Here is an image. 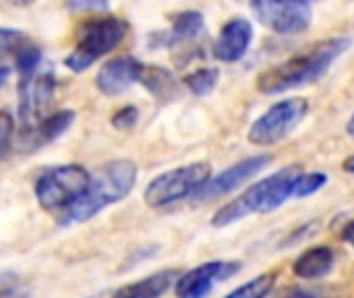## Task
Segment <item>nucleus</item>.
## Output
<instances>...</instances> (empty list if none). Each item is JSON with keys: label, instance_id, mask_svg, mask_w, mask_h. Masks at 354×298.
<instances>
[{"label": "nucleus", "instance_id": "nucleus-1", "mask_svg": "<svg viewBox=\"0 0 354 298\" xmlns=\"http://www.w3.org/2000/svg\"><path fill=\"white\" fill-rule=\"evenodd\" d=\"M351 48L348 37H332L311 46L307 52L292 56L290 60L276 64L259 75L257 89L261 93H280L292 87L309 85L322 79L332 62Z\"/></svg>", "mask_w": 354, "mask_h": 298}, {"label": "nucleus", "instance_id": "nucleus-2", "mask_svg": "<svg viewBox=\"0 0 354 298\" xmlns=\"http://www.w3.org/2000/svg\"><path fill=\"white\" fill-rule=\"evenodd\" d=\"M301 176H303V168L290 166V168H284V170L255 183L239 199H234V201L226 203L222 209H218L212 224L216 228H224V226H230V224L247 218L249 214H270V212L278 209L288 197L295 195V187Z\"/></svg>", "mask_w": 354, "mask_h": 298}, {"label": "nucleus", "instance_id": "nucleus-3", "mask_svg": "<svg viewBox=\"0 0 354 298\" xmlns=\"http://www.w3.org/2000/svg\"><path fill=\"white\" fill-rule=\"evenodd\" d=\"M137 180V166L131 160H114L104 164L91 178L87 191L77 199L73 207L66 209L64 224L87 222L104 207L122 201Z\"/></svg>", "mask_w": 354, "mask_h": 298}, {"label": "nucleus", "instance_id": "nucleus-4", "mask_svg": "<svg viewBox=\"0 0 354 298\" xmlns=\"http://www.w3.org/2000/svg\"><path fill=\"white\" fill-rule=\"evenodd\" d=\"M124 33L127 25L118 17H95L85 21L79 29V44L75 52L64 58V66L73 73L85 71L95 58L114 50L124 39Z\"/></svg>", "mask_w": 354, "mask_h": 298}, {"label": "nucleus", "instance_id": "nucleus-5", "mask_svg": "<svg viewBox=\"0 0 354 298\" xmlns=\"http://www.w3.org/2000/svg\"><path fill=\"white\" fill-rule=\"evenodd\" d=\"M89 178L91 174L75 164L50 168L35 180V197L48 212L68 209L87 191Z\"/></svg>", "mask_w": 354, "mask_h": 298}, {"label": "nucleus", "instance_id": "nucleus-6", "mask_svg": "<svg viewBox=\"0 0 354 298\" xmlns=\"http://www.w3.org/2000/svg\"><path fill=\"white\" fill-rule=\"evenodd\" d=\"M212 176V168L203 162L183 166L160 174L145 189V203L151 207H166L185 197H195Z\"/></svg>", "mask_w": 354, "mask_h": 298}, {"label": "nucleus", "instance_id": "nucleus-7", "mask_svg": "<svg viewBox=\"0 0 354 298\" xmlns=\"http://www.w3.org/2000/svg\"><path fill=\"white\" fill-rule=\"evenodd\" d=\"M309 112V102L303 97H288L274 104L261 114L249 129V141L253 145H274L292 133Z\"/></svg>", "mask_w": 354, "mask_h": 298}, {"label": "nucleus", "instance_id": "nucleus-8", "mask_svg": "<svg viewBox=\"0 0 354 298\" xmlns=\"http://www.w3.org/2000/svg\"><path fill=\"white\" fill-rule=\"evenodd\" d=\"M251 10L272 31L280 35H295L309 27L313 10L305 0H261L253 2Z\"/></svg>", "mask_w": 354, "mask_h": 298}, {"label": "nucleus", "instance_id": "nucleus-9", "mask_svg": "<svg viewBox=\"0 0 354 298\" xmlns=\"http://www.w3.org/2000/svg\"><path fill=\"white\" fill-rule=\"evenodd\" d=\"M54 87H56V79L52 73L37 75V77L27 79V81H21V85H19V97H21L19 118H21L25 131L39 122L41 112L52 102Z\"/></svg>", "mask_w": 354, "mask_h": 298}, {"label": "nucleus", "instance_id": "nucleus-10", "mask_svg": "<svg viewBox=\"0 0 354 298\" xmlns=\"http://www.w3.org/2000/svg\"><path fill=\"white\" fill-rule=\"evenodd\" d=\"M239 270H241L239 263H226V261L203 263L176 280V288H174L176 298H205L218 280H226L234 276Z\"/></svg>", "mask_w": 354, "mask_h": 298}, {"label": "nucleus", "instance_id": "nucleus-11", "mask_svg": "<svg viewBox=\"0 0 354 298\" xmlns=\"http://www.w3.org/2000/svg\"><path fill=\"white\" fill-rule=\"evenodd\" d=\"M270 162H272V156H253V158H247V160L230 166L228 170H224L216 178H209V183L195 195V199L197 201H212L216 197L228 195L230 191L239 189L243 183H247L249 178H253L257 172H261Z\"/></svg>", "mask_w": 354, "mask_h": 298}, {"label": "nucleus", "instance_id": "nucleus-12", "mask_svg": "<svg viewBox=\"0 0 354 298\" xmlns=\"http://www.w3.org/2000/svg\"><path fill=\"white\" fill-rule=\"evenodd\" d=\"M145 66L133 58V56H118L108 60L97 77H95V85L102 93L106 95H120L124 93L129 87H133L137 81H141Z\"/></svg>", "mask_w": 354, "mask_h": 298}, {"label": "nucleus", "instance_id": "nucleus-13", "mask_svg": "<svg viewBox=\"0 0 354 298\" xmlns=\"http://www.w3.org/2000/svg\"><path fill=\"white\" fill-rule=\"evenodd\" d=\"M251 39H253L251 23L247 19H241V17L230 19L222 27V31H220V35L216 39L214 54L222 62H236V60H241L245 56Z\"/></svg>", "mask_w": 354, "mask_h": 298}, {"label": "nucleus", "instance_id": "nucleus-14", "mask_svg": "<svg viewBox=\"0 0 354 298\" xmlns=\"http://www.w3.org/2000/svg\"><path fill=\"white\" fill-rule=\"evenodd\" d=\"M75 120V112L73 110H62V112H56L44 120H39L35 127L27 129L23 133V145L27 149H37L46 143H52L54 139H58L62 133L68 131V127L73 124Z\"/></svg>", "mask_w": 354, "mask_h": 298}, {"label": "nucleus", "instance_id": "nucleus-15", "mask_svg": "<svg viewBox=\"0 0 354 298\" xmlns=\"http://www.w3.org/2000/svg\"><path fill=\"white\" fill-rule=\"evenodd\" d=\"M178 272L176 270H164L158 272L153 276H147L135 284H129L124 288H120L114 298H160L162 295L168 292V288L172 286V282L176 280Z\"/></svg>", "mask_w": 354, "mask_h": 298}, {"label": "nucleus", "instance_id": "nucleus-16", "mask_svg": "<svg viewBox=\"0 0 354 298\" xmlns=\"http://www.w3.org/2000/svg\"><path fill=\"white\" fill-rule=\"evenodd\" d=\"M334 266V253L330 247H313L305 251L292 266L295 274L303 280L324 278Z\"/></svg>", "mask_w": 354, "mask_h": 298}, {"label": "nucleus", "instance_id": "nucleus-17", "mask_svg": "<svg viewBox=\"0 0 354 298\" xmlns=\"http://www.w3.org/2000/svg\"><path fill=\"white\" fill-rule=\"evenodd\" d=\"M203 31H205V21H203L201 12H197V10H187V12H180V15L174 19L172 33H170L168 41H170V44L189 41V39L199 37Z\"/></svg>", "mask_w": 354, "mask_h": 298}, {"label": "nucleus", "instance_id": "nucleus-18", "mask_svg": "<svg viewBox=\"0 0 354 298\" xmlns=\"http://www.w3.org/2000/svg\"><path fill=\"white\" fill-rule=\"evenodd\" d=\"M274 282H276V274H261L255 280H249L247 284L230 292L226 298H266L272 292Z\"/></svg>", "mask_w": 354, "mask_h": 298}, {"label": "nucleus", "instance_id": "nucleus-19", "mask_svg": "<svg viewBox=\"0 0 354 298\" xmlns=\"http://www.w3.org/2000/svg\"><path fill=\"white\" fill-rule=\"evenodd\" d=\"M218 79H220V71H218V68L205 66V68H197L195 73H191V75L185 79V83H187V87H189L195 95H207V93L214 91Z\"/></svg>", "mask_w": 354, "mask_h": 298}, {"label": "nucleus", "instance_id": "nucleus-20", "mask_svg": "<svg viewBox=\"0 0 354 298\" xmlns=\"http://www.w3.org/2000/svg\"><path fill=\"white\" fill-rule=\"evenodd\" d=\"M41 62V50L39 48H21L17 52V73L21 77V81H27L33 77L35 68Z\"/></svg>", "mask_w": 354, "mask_h": 298}, {"label": "nucleus", "instance_id": "nucleus-21", "mask_svg": "<svg viewBox=\"0 0 354 298\" xmlns=\"http://www.w3.org/2000/svg\"><path fill=\"white\" fill-rule=\"evenodd\" d=\"M141 81L145 83V87H149L158 95H164V91L172 89V83H174L172 77L166 71H162V68H147V71H143Z\"/></svg>", "mask_w": 354, "mask_h": 298}, {"label": "nucleus", "instance_id": "nucleus-22", "mask_svg": "<svg viewBox=\"0 0 354 298\" xmlns=\"http://www.w3.org/2000/svg\"><path fill=\"white\" fill-rule=\"evenodd\" d=\"M328 176L322 174V172H311V174H305L297 180V187H295V197H307L315 191H319L324 185H326Z\"/></svg>", "mask_w": 354, "mask_h": 298}, {"label": "nucleus", "instance_id": "nucleus-23", "mask_svg": "<svg viewBox=\"0 0 354 298\" xmlns=\"http://www.w3.org/2000/svg\"><path fill=\"white\" fill-rule=\"evenodd\" d=\"M21 41H23V33L21 31H17V29H6V27H2L0 29V58L2 56H6V54H10V52H19L21 48Z\"/></svg>", "mask_w": 354, "mask_h": 298}, {"label": "nucleus", "instance_id": "nucleus-24", "mask_svg": "<svg viewBox=\"0 0 354 298\" xmlns=\"http://www.w3.org/2000/svg\"><path fill=\"white\" fill-rule=\"evenodd\" d=\"M137 118H139L137 108H135V106H124V108H120V110L112 116V124H114L116 129H120V131H129V129L135 127Z\"/></svg>", "mask_w": 354, "mask_h": 298}, {"label": "nucleus", "instance_id": "nucleus-25", "mask_svg": "<svg viewBox=\"0 0 354 298\" xmlns=\"http://www.w3.org/2000/svg\"><path fill=\"white\" fill-rule=\"evenodd\" d=\"M12 131H15V120H12V116H10L8 112H2V110H0V147L6 145V141L10 139Z\"/></svg>", "mask_w": 354, "mask_h": 298}, {"label": "nucleus", "instance_id": "nucleus-26", "mask_svg": "<svg viewBox=\"0 0 354 298\" xmlns=\"http://www.w3.org/2000/svg\"><path fill=\"white\" fill-rule=\"evenodd\" d=\"M68 8L73 10H106L108 4L106 2H85V0H79V2H68Z\"/></svg>", "mask_w": 354, "mask_h": 298}, {"label": "nucleus", "instance_id": "nucleus-27", "mask_svg": "<svg viewBox=\"0 0 354 298\" xmlns=\"http://www.w3.org/2000/svg\"><path fill=\"white\" fill-rule=\"evenodd\" d=\"M0 298H31L29 292L21 286H10V288H4L0 290Z\"/></svg>", "mask_w": 354, "mask_h": 298}, {"label": "nucleus", "instance_id": "nucleus-28", "mask_svg": "<svg viewBox=\"0 0 354 298\" xmlns=\"http://www.w3.org/2000/svg\"><path fill=\"white\" fill-rule=\"evenodd\" d=\"M342 236H344V241L348 243V245H353L354 247V220L344 228V232H342Z\"/></svg>", "mask_w": 354, "mask_h": 298}, {"label": "nucleus", "instance_id": "nucleus-29", "mask_svg": "<svg viewBox=\"0 0 354 298\" xmlns=\"http://www.w3.org/2000/svg\"><path fill=\"white\" fill-rule=\"evenodd\" d=\"M342 168H344V172H348V174H354V153H353V156H348V158L344 160Z\"/></svg>", "mask_w": 354, "mask_h": 298}, {"label": "nucleus", "instance_id": "nucleus-30", "mask_svg": "<svg viewBox=\"0 0 354 298\" xmlns=\"http://www.w3.org/2000/svg\"><path fill=\"white\" fill-rule=\"evenodd\" d=\"M10 77V68L8 66H0V85H4Z\"/></svg>", "mask_w": 354, "mask_h": 298}, {"label": "nucleus", "instance_id": "nucleus-31", "mask_svg": "<svg viewBox=\"0 0 354 298\" xmlns=\"http://www.w3.org/2000/svg\"><path fill=\"white\" fill-rule=\"evenodd\" d=\"M286 298H315L313 295H309V292H305V290H295V292H290Z\"/></svg>", "mask_w": 354, "mask_h": 298}, {"label": "nucleus", "instance_id": "nucleus-32", "mask_svg": "<svg viewBox=\"0 0 354 298\" xmlns=\"http://www.w3.org/2000/svg\"><path fill=\"white\" fill-rule=\"evenodd\" d=\"M346 131H348V135H351V137H354V114H353V118L348 120V124H346Z\"/></svg>", "mask_w": 354, "mask_h": 298}]
</instances>
